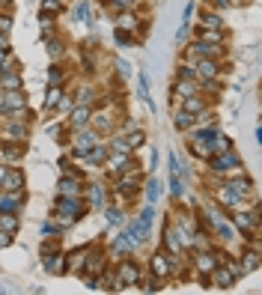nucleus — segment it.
Masks as SVG:
<instances>
[{
	"instance_id": "nucleus-24",
	"label": "nucleus",
	"mask_w": 262,
	"mask_h": 295,
	"mask_svg": "<svg viewBox=\"0 0 262 295\" xmlns=\"http://www.w3.org/2000/svg\"><path fill=\"white\" fill-rule=\"evenodd\" d=\"M128 164H131V161H128V155H125V152H117L114 158H110V170H114V173H125V170H128Z\"/></svg>"
},
{
	"instance_id": "nucleus-10",
	"label": "nucleus",
	"mask_w": 262,
	"mask_h": 295,
	"mask_svg": "<svg viewBox=\"0 0 262 295\" xmlns=\"http://www.w3.org/2000/svg\"><path fill=\"white\" fill-rule=\"evenodd\" d=\"M90 114H93V110H90V104H74V107H71V117H69V123H71L74 128H84V125L90 123Z\"/></svg>"
},
{
	"instance_id": "nucleus-21",
	"label": "nucleus",
	"mask_w": 262,
	"mask_h": 295,
	"mask_svg": "<svg viewBox=\"0 0 262 295\" xmlns=\"http://www.w3.org/2000/svg\"><path fill=\"white\" fill-rule=\"evenodd\" d=\"M63 101V90H60V84H51L48 87V96H45V107L51 110V107H57Z\"/></svg>"
},
{
	"instance_id": "nucleus-7",
	"label": "nucleus",
	"mask_w": 262,
	"mask_h": 295,
	"mask_svg": "<svg viewBox=\"0 0 262 295\" xmlns=\"http://www.w3.org/2000/svg\"><path fill=\"white\" fill-rule=\"evenodd\" d=\"M101 269H104V256H101V250H90V253H87V260H84V269H81V271H87L90 277H95Z\"/></svg>"
},
{
	"instance_id": "nucleus-23",
	"label": "nucleus",
	"mask_w": 262,
	"mask_h": 295,
	"mask_svg": "<svg viewBox=\"0 0 262 295\" xmlns=\"http://www.w3.org/2000/svg\"><path fill=\"white\" fill-rule=\"evenodd\" d=\"M227 188H230V191H233L236 197H247L253 185H250V182H247V179H236V182H230V185H227Z\"/></svg>"
},
{
	"instance_id": "nucleus-11",
	"label": "nucleus",
	"mask_w": 262,
	"mask_h": 295,
	"mask_svg": "<svg viewBox=\"0 0 262 295\" xmlns=\"http://www.w3.org/2000/svg\"><path fill=\"white\" fill-rule=\"evenodd\" d=\"M194 263H197V271H200V274H209V271L220 263V256H214V253L203 250V253H197V256H194Z\"/></svg>"
},
{
	"instance_id": "nucleus-42",
	"label": "nucleus",
	"mask_w": 262,
	"mask_h": 295,
	"mask_svg": "<svg viewBox=\"0 0 262 295\" xmlns=\"http://www.w3.org/2000/svg\"><path fill=\"white\" fill-rule=\"evenodd\" d=\"M45 12H60V0H45Z\"/></svg>"
},
{
	"instance_id": "nucleus-19",
	"label": "nucleus",
	"mask_w": 262,
	"mask_h": 295,
	"mask_svg": "<svg viewBox=\"0 0 262 295\" xmlns=\"http://www.w3.org/2000/svg\"><path fill=\"white\" fill-rule=\"evenodd\" d=\"M87 253H90V247H78V250H71V253H69V266H71L74 271H81V269H84V260H87Z\"/></svg>"
},
{
	"instance_id": "nucleus-46",
	"label": "nucleus",
	"mask_w": 262,
	"mask_h": 295,
	"mask_svg": "<svg viewBox=\"0 0 262 295\" xmlns=\"http://www.w3.org/2000/svg\"><path fill=\"white\" fill-rule=\"evenodd\" d=\"M6 245H9V233L0 230V247H6Z\"/></svg>"
},
{
	"instance_id": "nucleus-39",
	"label": "nucleus",
	"mask_w": 262,
	"mask_h": 295,
	"mask_svg": "<svg viewBox=\"0 0 262 295\" xmlns=\"http://www.w3.org/2000/svg\"><path fill=\"white\" fill-rule=\"evenodd\" d=\"M48 54H51V57H60V54H63V45H60V42H51V45H48Z\"/></svg>"
},
{
	"instance_id": "nucleus-18",
	"label": "nucleus",
	"mask_w": 262,
	"mask_h": 295,
	"mask_svg": "<svg viewBox=\"0 0 262 295\" xmlns=\"http://www.w3.org/2000/svg\"><path fill=\"white\" fill-rule=\"evenodd\" d=\"M0 230L9 233V236L18 230V218H15V212H0Z\"/></svg>"
},
{
	"instance_id": "nucleus-37",
	"label": "nucleus",
	"mask_w": 262,
	"mask_h": 295,
	"mask_svg": "<svg viewBox=\"0 0 262 295\" xmlns=\"http://www.w3.org/2000/svg\"><path fill=\"white\" fill-rule=\"evenodd\" d=\"M107 218H110V224H122L125 215H119V209H107Z\"/></svg>"
},
{
	"instance_id": "nucleus-15",
	"label": "nucleus",
	"mask_w": 262,
	"mask_h": 295,
	"mask_svg": "<svg viewBox=\"0 0 262 295\" xmlns=\"http://www.w3.org/2000/svg\"><path fill=\"white\" fill-rule=\"evenodd\" d=\"M21 206V191H3L0 194V212H15Z\"/></svg>"
},
{
	"instance_id": "nucleus-45",
	"label": "nucleus",
	"mask_w": 262,
	"mask_h": 295,
	"mask_svg": "<svg viewBox=\"0 0 262 295\" xmlns=\"http://www.w3.org/2000/svg\"><path fill=\"white\" fill-rule=\"evenodd\" d=\"M9 134H15V137H21V134H24V125H9Z\"/></svg>"
},
{
	"instance_id": "nucleus-27",
	"label": "nucleus",
	"mask_w": 262,
	"mask_h": 295,
	"mask_svg": "<svg viewBox=\"0 0 262 295\" xmlns=\"http://www.w3.org/2000/svg\"><path fill=\"white\" fill-rule=\"evenodd\" d=\"M45 266H48L51 274H63V271H66V263H63V256H60V253L48 256V263H45Z\"/></svg>"
},
{
	"instance_id": "nucleus-36",
	"label": "nucleus",
	"mask_w": 262,
	"mask_h": 295,
	"mask_svg": "<svg viewBox=\"0 0 262 295\" xmlns=\"http://www.w3.org/2000/svg\"><path fill=\"white\" fill-rule=\"evenodd\" d=\"M146 188H149V200H158V194H161V185H158V182H155V179H152V182H149V185H146Z\"/></svg>"
},
{
	"instance_id": "nucleus-12",
	"label": "nucleus",
	"mask_w": 262,
	"mask_h": 295,
	"mask_svg": "<svg viewBox=\"0 0 262 295\" xmlns=\"http://www.w3.org/2000/svg\"><path fill=\"white\" fill-rule=\"evenodd\" d=\"M164 245L173 250V253H182V247H185V242H182V236H179V230H176V224H167V230H164Z\"/></svg>"
},
{
	"instance_id": "nucleus-20",
	"label": "nucleus",
	"mask_w": 262,
	"mask_h": 295,
	"mask_svg": "<svg viewBox=\"0 0 262 295\" xmlns=\"http://www.w3.org/2000/svg\"><path fill=\"white\" fill-rule=\"evenodd\" d=\"M18 72H12V69H6V72H0V87L3 90H18Z\"/></svg>"
},
{
	"instance_id": "nucleus-13",
	"label": "nucleus",
	"mask_w": 262,
	"mask_h": 295,
	"mask_svg": "<svg viewBox=\"0 0 262 295\" xmlns=\"http://www.w3.org/2000/svg\"><path fill=\"white\" fill-rule=\"evenodd\" d=\"M170 271H173V263L167 260L164 253H155L152 256V274L155 277H170Z\"/></svg>"
},
{
	"instance_id": "nucleus-14",
	"label": "nucleus",
	"mask_w": 262,
	"mask_h": 295,
	"mask_svg": "<svg viewBox=\"0 0 262 295\" xmlns=\"http://www.w3.org/2000/svg\"><path fill=\"white\" fill-rule=\"evenodd\" d=\"M236 224L241 227V230H253L256 233V227H259V212L253 209V212H238L236 215Z\"/></svg>"
},
{
	"instance_id": "nucleus-8",
	"label": "nucleus",
	"mask_w": 262,
	"mask_h": 295,
	"mask_svg": "<svg viewBox=\"0 0 262 295\" xmlns=\"http://www.w3.org/2000/svg\"><path fill=\"white\" fill-rule=\"evenodd\" d=\"M21 185H24V173L21 170H6L3 179H0V188L3 191H21Z\"/></svg>"
},
{
	"instance_id": "nucleus-35",
	"label": "nucleus",
	"mask_w": 262,
	"mask_h": 295,
	"mask_svg": "<svg viewBox=\"0 0 262 295\" xmlns=\"http://www.w3.org/2000/svg\"><path fill=\"white\" fill-rule=\"evenodd\" d=\"M90 101H93V90H90V87H84V90L78 93V104H90Z\"/></svg>"
},
{
	"instance_id": "nucleus-29",
	"label": "nucleus",
	"mask_w": 262,
	"mask_h": 295,
	"mask_svg": "<svg viewBox=\"0 0 262 295\" xmlns=\"http://www.w3.org/2000/svg\"><path fill=\"white\" fill-rule=\"evenodd\" d=\"M194 125V114H188V110H179V114H176V128H191Z\"/></svg>"
},
{
	"instance_id": "nucleus-22",
	"label": "nucleus",
	"mask_w": 262,
	"mask_h": 295,
	"mask_svg": "<svg viewBox=\"0 0 262 295\" xmlns=\"http://www.w3.org/2000/svg\"><path fill=\"white\" fill-rule=\"evenodd\" d=\"M194 93H197V87H194L191 78H182V81L176 84V96H179V98H188V96H194Z\"/></svg>"
},
{
	"instance_id": "nucleus-31",
	"label": "nucleus",
	"mask_w": 262,
	"mask_h": 295,
	"mask_svg": "<svg viewBox=\"0 0 262 295\" xmlns=\"http://www.w3.org/2000/svg\"><path fill=\"white\" fill-rule=\"evenodd\" d=\"M110 149H114V152H131V143H128V137H117L114 143H110Z\"/></svg>"
},
{
	"instance_id": "nucleus-16",
	"label": "nucleus",
	"mask_w": 262,
	"mask_h": 295,
	"mask_svg": "<svg viewBox=\"0 0 262 295\" xmlns=\"http://www.w3.org/2000/svg\"><path fill=\"white\" fill-rule=\"evenodd\" d=\"M90 120H93L95 131H110V128H114V117H110L107 110H98V114H90Z\"/></svg>"
},
{
	"instance_id": "nucleus-43",
	"label": "nucleus",
	"mask_w": 262,
	"mask_h": 295,
	"mask_svg": "<svg viewBox=\"0 0 262 295\" xmlns=\"http://www.w3.org/2000/svg\"><path fill=\"white\" fill-rule=\"evenodd\" d=\"M12 27V21H9V15H0V33H6Z\"/></svg>"
},
{
	"instance_id": "nucleus-34",
	"label": "nucleus",
	"mask_w": 262,
	"mask_h": 295,
	"mask_svg": "<svg viewBox=\"0 0 262 295\" xmlns=\"http://www.w3.org/2000/svg\"><path fill=\"white\" fill-rule=\"evenodd\" d=\"M244 260H247V263H244V271H253V269L259 266V253H247Z\"/></svg>"
},
{
	"instance_id": "nucleus-4",
	"label": "nucleus",
	"mask_w": 262,
	"mask_h": 295,
	"mask_svg": "<svg viewBox=\"0 0 262 295\" xmlns=\"http://www.w3.org/2000/svg\"><path fill=\"white\" fill-rule=\"evenodd\" d=\"M137 280H140V269H137L134 263H122L119 271H117V286L122 289V286H131V283H137Z\"/></svg>"
},
{
	"instance_id": "nucleus-17",
	"label": "nucleus",
	"mask_w": 262,
	"mask_h": 295,
	"mask_svg": "<svg viewBox=\"0 0 262 295\" xmlns=\"http://www.w3.org/2000/svg\"><path fill=\"white\" fill-rule=\"evenodd\" d=\"M60 194H63V197H78V194H81V182L71 179V176L60 179Z\"/></svg>"
},
{
	"instance_id": "nucleus-32",
	"label": "nucleus",
	"mask_w": 262,
	"mask_h": 295,
	"mask_svg": "<svg viewBox=\"0 0 262 295\" xmlns=\"http://www.w3.org/2000/svg\"><path fill=\"white\" fill-rule=\"evenodd\" d=\"M220 24H223V21H220V15H214V12H206V15H203V27L220 30Z\"/></svg>"
},
{
	"instance_id": "nucleus-26",
	"label": "nucleus",
	"mask_w": 262,
	"mask_h": 295,
	"mask_svg": "<svg viewBox=\"0 0 262 295\" xmlns=\"http://www.w3.org/2000/svg\"><path fill=\"white\" fill-rule=\"evenodd\" d=\"M185 110H188V114H203V110H206V101L197 98V96H188V98H185Z\"/></svg>"
},
{
	"instance_id": "nucleus-33",
	"label": "nucleus",
	"mask_w": 262,
	"mask_h": 295,
	"mask_svg": "<svg viewBox=\"0 0 262 295\" xmlns=\"http://www.w3.org/2000/svg\"><path fill=\"white\" fill-rule=\"evenodd\" d=\"M137 24V18L131 15V12H125V15H119V27H125V30H131Z\"/></svg>"
},
{
	"instance_id": "nucleus-47",
	"label": "nucleus",
	"mask_w": 262,
	"mask_h": 295,
	"mask_svg": "<svg viewBox=\"0 0 262 295\" xmlns=\"http://www.w3.org/2000/svg\"><path fill=\"white\" fill-rule=\"evenodd\" d=\"M9 3H12V0H0V6H3V9H6V6H9Z\"/></svg>"
},
{
	"instance_id": "nucleus-5",
	"label": "nucleus",
	"mask_w": 262,
	"mask_h": 295,
	"mask_svg": "<svg viewBox=\"0 0 262 295\" xmlns=\"http://www.w3.org/2000/svg\"><path fill=\"white\" fill-rule=\"evenodd\" d=\"M209 280H212L214 286H220V289H227V286H233L236 277H233V271H230L227 266H220V263H217V266L209 271Z\"/></svg>"
},
{
	"instance_id": "nucleus-25",
	"label": "nucleus",
	"mask_w": 262,
	"mask_h": 295,
	"mask_svg": "<svg viewBox=\"0 0 262 295\" xmlns=\"http://www.w3.org/2000/svg\"><path fill=\"white\" fill-rule=\"evenodd\" d=\"M200 42H209V45H220V42H223V33H220V30H212V27H206V30L200 33Z\"/></svg>"
},
{
	"instance_id": "nucleus-40",
	"label": "nucleus",
	"mask_w": 262,
	"mask_h": 295,
	"mask_svg": "<svg viewBox=\"0 0 262 295\" xmlns=\"http://www.w3.org/2000/svg\"><path fill=\"white\" fill-rule=\"evenodd\" d=\"M90 194H93V203H101V200H104V191H101L98 185H93V191H90Z\"/></svg>"
},
{
	"instance_id": "nucleus-30",
	"label": "nucleus",
	"mask_w": 262,
	"mask_h": 295,
	"mask_svg": "<svg viewBox=\"0 0 262 295\" xmlns=\"http://www.w3.org/2000/svg\"><path fill=\"white\" fill-rule=\"evenodd\" d=\"M217 197H220V203H227V206H238V203H241V197H236L227 185H223V188L217 191Z\"/></svg>"
},
{
	"instance_id": "nucleus-1",
	"label": "nucleus",
	"mask_w": 262,
	"mask_h": 295,
	"mask_svg": "<svg viewBox=\"0 0 262 295\" xmlns=\"http://www.w3.org/2000/svg\"><path fill=\"white\" fill-rule=\"evenodd\" d=\"M81 209H84V206H81L78 197H60V200H57V212H60L57 221H60V227H69L71 221L81 215Z\"/></svg>"
},
{
	"instance_id": "nucleus-28",
	"label": "nucleus",
	"mask_w": 262,
	"mask_h": 295,
	"mask_svg": "<svg viewBox=\"0 0 262 295\" xmlns=\"http://www.w3.org/2000/svg\"><path fill=\"white\" fill-rule=\"evenodd\" d=\"M104 158H107V149H104V146H98V143L87 152V161H90V164H101Z\"/></svg>"
},
{
	"instance_id": "nucleus-2",
	"label": "nucleus",
	"mask_w": 262,
	"mask_h": 295,
	"mask_svg": "<svg viewBox=\"0 0 262 295\" xmlns=\"http://www.w3.org/2000/svg\"><path fill=\"white\" fill-rule=\"evenodd\" d=\"M209 221L214 224V230H217V236H220L223 242H233V239H236V230H233V224H230V221L223 218L217 209H209Z\"/></svg>"
},
{
	"instance_id": "nucleus-6",
	"label": "nucleus",
	"mask_w": 262,
	"mask_h": 295,
	"mask_svg": "<svg viewBox=\"0 0 262 295\" xmlns=\"http://www.w3.org/2000/svg\"><path fill=\"white\" fill-rule=\"evenodd\" d=\"M95 143H98V131H81L78 137H74V152H78V155H87Z\"/></svg>"
},
{
	"instance_id": "nucleus-3",
	"label": "nucleus",
	"mask_w": 262,
	"mask_h": 295,
	"mask_svg": "<svg viewBox=\"0 0 262 295\" xmlns=\"http://www.w3.org/2000/svg\"><path fill=\"white\" fill-rule=\"evenodd\" d=\"M238 167V155L233 149H223L217 155H212V170L214 173H227V170H236Z\"/></svg>"
},
{
	"instance_id": "nucleus-44",
	"label": "nucleus",
	"mask_w": 262,
	"mask_h": 295,
	"mask_svg": "<svg viewBox=\"0 0 262 295\" xmlns=\"http://www.w3.org/2000/svg\"><path fill=\"white\" fill-rule=\"evenodd\" d=\"M209 3H212V6H217V9H227V6L233 3V0H209Z\"/></svg>"
},
{
	"instance_id": "nucleus-9",
	"label": "nucleus",
	"mask_w": 262,
	"mask_h": 295,
	"mask_svg": "<svg viewBox=\"0 0 262 295\" xmlns=\"http://www.w3.org/2000/svg\"><path fill=\"white\" fill-rule=\"evenodd\" d=\"M194 75H200V78H217V63L209 60V57H197V63H194Z\"/></svg>"
},
{
	"instance_id": "nucleus-38",
	"label": "nucleus",
	"mask_w": 262,
	"mask_h": 295,
	"mask_svg": "<svg viewBox=\"0 0 262 295\" xmlns=\"http://www.w3.org/2000/svg\"><path fill=\"white\" fill-rule=\"evenodd\" d=\"M128 143H131V149H137V146L143 143V134H140V131H134V134H128Z\"/></svg>"
},
{
	"instance_id": "nucleus-41",
	"label": "nucleus",
	"mask_w": 262,
	"mask_h": 295,
	"mask_svg": "<svg viewBox=\"0 0 262 295\" xmlns=\"http://www.w3.org/2000/svg\"><path fill=\"white\" fill-rule=\"evenodd\" d=\"M48 81H51V84H60V81H63V72H60V69L48 72Z\"/></svg>"
}]
</instances>
